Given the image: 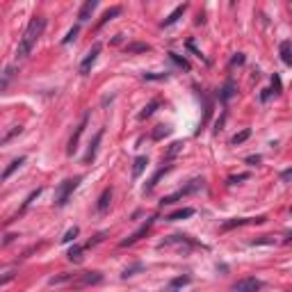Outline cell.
<instances>
[{
    "mask_svg": "<svg viewBox=\"0 0 292 292\" xmlns=\"http://www.w3.org/2000/svg\"><path fill=\"white\" fill-rule=\"evenodd\" d=\"M43 30H46V16H32L30 18L25 32H23L21 41H18L16 60H25V57H30V53H32V48L37 46V41H39V37L43 34Z\"/></svg>",
    "mask_w": 292,
    "mask_h": 292,
    "instance_id": "obj_1",
    "label": "cell"
},
{
    "mask_svg": "<svg viewBox=\"0 0 292 292\" xmlns=\"http://www.w3.org/2000/svg\"><path fill=\"white\" fill-rule=\"evenodd\" d=\"M80 180H82V176H73V178H66L64 183L57 185V189H55V208H64L69 203L73 192L80 185Z\"/></svg>",
    "mask_w": 292,
    "mask_h": 292,
    "instance_id": "obj_2",
    "label": "cell"
},
{
    "mask_svg": "<svg viewBox=\"0 0 292 292\" xmlns=\"http://www.w3.org/2000/svg\"><path fill=\"white\" fill-rule=\"evenodd\" d=\"M203 187H206V180H203V178H192L183 189H178V192H173V194H169V196H162V199H160V206H162V208L164 206H171V203L180 201L183 196L192 194V192H199V189H203Z\"/></svg>",
    "mask_w": 292,
    "mask_h": 292,
    "instance_id": "obj_3",
    "label": "cell"
},
{
    "mask_svg": "<svg viewBox=\"0 0 292 292\" xmlns=\"http://www.w3.org/2000/svg\"><path fill=\"white\" fill-rule=\"evenodd\" d=\"M103 283V274L101 272H82V274H76V279L71 281L73 288H89V286H98Z\"/></svg>",
    "mask_w": 292,
    "mask_h": 292,
    "instance_id": "obj_4",
    "label": "cell"
},
{
    "mask_svg": "<svg viewBox=\"0 0 292 292\" xmlns=\"http://www.w3.org/2000/svg\"><path fill=\"white\" fill-rule=\"evenodd\" d=\"M101 48H103V46H101V43H94L92 48H89V53L85 55V60L80 62V76H89V73H92V69H94V64H96V60H98V55H101Z\"/></svg>",
    "mask_w": 292,
    "mask_h": 292,
    "instance_id": "obj_5",
    "label": "cell"
},
{
    "mask_svg": "<svg viewBox=\"0 0 292 292\" xmlns=\"http://www.w3.org/2000/svg\"><path fill=\"white\" fill-rule=\"evenodd\" d=\"M153 224H155V217H148V219H146V222L142 224V226L137 228V231L133 233V235H130V238L121 240V242H119V247H133V244H135V242H140V240L144 238L146 233L151 231V226H153Z\"/></svg>",
    "mask_w": 292,
    "mask_h": 292,
    "instance_id": "obj_6",
    "label": "cell"
},
{
    "mask_svg": "<svg viewBox=\"0 0 292 292\" xmlns=\"http://www.w3.org/2000/svg\"><path fill=\"white\" fill-rule=\"evenodd\" d=\"M87 121H89V112L82 114V119H80V124H78L76 133L71 135V140H69V148H66V153H69V155H76L78 144H80V137H82V133H85V128H87Z\"/></svg>",
    "mask_w": 292,
    "mask_h": 292,
    "instance_id": "obj_7",
    "label": "cell"
},
{
    "mask_svg": "<svg viewBox=\"0 0 292 292\" xmlns=\"http://www.w3.org/2000/svg\"><path fill=\"white\" fill-rule=\"evenodd\" d=\"M267 217L260 215V217H235V219H228V222L222 224V231H231V228H238V226H247V224H263Z\"/></svg>",
    "mask_w": 292,
    "mask_h": 292,
    "instance_id": "obj_8",
    "label": "cell"
},
{
    "mask_svg": "<svg viewBox=\"0 0 292 292\" xmlns=\"http://www.w3.org/2000/svg\"><path fill=\"white\" fill-rule=\"evenodd\" d=\"M260 288H263V281H260V279L247 276V279H240V281L233 286V290L235 292H258Z\"/></svg>",
    "mask_w": 292,
    "mask_h": 292,
    "instance_id": "obj_9",
    "label": "cell"
},
{
    "mask_svg": "<svg viewBox=\"0 0 292 292\" xmlns=\"http://www.w3.org/2000/svg\"><path fill=\"white\" fill-rule=\"evenodd\" d=\"M103 135H105V130L101 128V130L96 133V135H94V140L89 142V148H87L85 157H82V162H85V164H92V162H94V157H96V151H98V144H101Z\"/></svg>",
    "mask_w": 292,
    "mask_h": 292,
    "instance_id": "obj_10",
    "label": "cell"
},
{
    "mask_svg": "<svg viewBox=\"0 0 292 292\" xmlns=\"http://www.w3.org/2000/svg\"><path fill=\"white\" fill-rule=\"evenodd\" d=\"M173 244H189V247H194L196 242H192V240H189L187 235H183V233H176V235H171V238H164L162 242L157 244V249H164V247H173Z\"/></svg>",
    "mask_w": 292,
    "mask_h": 292,
    "instance_id": "obj_11",
    "label": "cell"
},
{
    "mask_svg": "<svg viewBox=\"0 0 292 292\" xmlns=\"http://www.w3.org/2000/svg\"><path fill=\"white\" fill-rule=\"evenodd\" d=\"M235 94H238V85H235V80H233V78H228V80L224 82V87L219 89V101H222V103H228Z\"/></svg>",
    "mask_w": 292,
    "mask_h": 292,
    "instance_id": "obj_12",
    "label": "cell"
},
{
    "mask_svg": "<svg viewBox=\"0 0 292 292\" xmlns=\"http://www.w3.org/2000/svg\"><path fill=\"white\" fill-rule=\"evenodd\" d=\"M110 203H112V187H105L98 196V203H96V212L98 215H105L110 210Z\"/></svg>",
    "mask_w": 292,
    "mask_h": 292,
    "instance_id": "obj_13",
    "label": "cell"
},
{
    "mask_svg": "<svg viewBox=\"0 0 292 292\" xmlns=\"http://www.w3.org/2000/svg\"><path fill=\"white\" fill-rule=\"evenodd\" d=\"M169 171H171V164H164V167H160V169H157V171L153 173V178L148 180V185H144V194H151L153 189L157 187V183H160V178H162L164 173H169Z\"/></svg>",
    "mask_w": 292,
    "mask_h": 292,
    "instance_id": "obj_14",
    "label": "cell"
},
{
    "mask_svg": "<svg viewBox=\"0 0 292 292\" xmlns=\"http://www.w3.org/2000/svg\"><path fill=\"white\" fill-rule=\"evenodd\" d=\"M98 7V0H87L85 5L80 7V11H78V21L80 23H87L89 18H92V14H94V9Z\"/></svg>",
    "mask_w": 292,
    "mask_h": 292,
    "instance_id": "obj_15",
    "label": "cell"
},
{
    "mask_svg": "<svg viewBox=\"0 0 292 292\" xmlns=\"http://www.w3.org/2000/svg\"><path fill=\"white\" fill-rule=\"evenodd\" d=\"M121 11H124V9H121L119 5H114V7H110V9H105V11H103V16H101V21L96 23V30H101V27H103L105 23H110L112 18L121 16Z\"/></svg>",
    "mask_w": 292,
    "mask_h": 292,
    "instance_id": "obj_16",
    "label": "cell"
},
{
    "mask_svg": "<svg viewBox=\"0 0 292 292\" xmlns=\"http://www.w3.org/2000/svg\"><path fill=\"white\" fill-rule=\"evenodd\" d=\"M185 11H187V5H185V2H183V5H178V7H176V9H173L171 14H169V16H167V18H162V23H160V25H162V27H169V25H173V23H176L180 16H183Z\"/></svg>",
    "mask_w": 292,
    "mask_h": 292,
    "instance_id": "obj_17",
    "label": "cell"
},
{
    "mask_svg": "<svg viewBox=\"0 0 292 292\" xmlns=\"http://www.w3.org/2000/svg\"><path fill=\"white\" fill-rule=\"evenodd\" d=\"M189 283H192V276L183 274V276H176V279H171L167 288H169V292H176V290H180V288L189 286Z\"/></svg>",
    "mask_w": 292,
    "mask_h": 292,
    "instance_id": "obj_18",
    "label": "cell"
},
{
    "mask_svg": "<svg viewBox=\"0 0 292 292\" xmlns=\"http://www.w3.org/2000/svg\"><path fill=\"white\" fill-rule=\"evenodd\" d=\"M73 279H76V272H73V274H71V272H62V274L50 276L48 283H50V286H62V283H71Z\"/></svg>",
    "mask_w": 292,
    "mask_h": 292,
    "instance_id": "obj_19",
    "label": "cell"
},
{
    "mask_svg": "<svg viewBox=\"0 0 292 292\" xmlns=\"http://www.w3.org/2000/svg\"><path fill=\"white\" fill-rule=\"evenodd\" d=\"M146 164H148V157H146V155H137L135 157V162H133V178H140V176H142V171H144V169H146Z\"/></svg>",
    "mask_w": 292,
    "mask_h": 292,
    "instance_id": "obj_20",
    "label": "cell"
},
{
    "mask_svg": "<svg viewBox=\"0 0 292 292\" xmlns=\"http://www.w3.org/2000/svg\"><path fill=\"white\" fill-rule=\"evenodd\" d=\"M194 215V208H180V210L171 212L167 217V222H180V219H189V217Z\"/></svg>",
    "mask_w": 292,
    "mask_h": 292,
    "instance_id": "obj_21",
    "label": "cell"
},
{
    "mask_svg": "<svg viewBox=\"0 0 292 292\" xmlns=\"http://www.w3.org/2000/svg\"><path fill=\"white\" fill-rule=\"evenodd\" d=\"M279 53H281V62L286 66L292 64V48H290V41H281V46H279Z\"/></svg>",
    "mask_w": 292,
    "mask_h": 292,
    "instance_id": "obj_22",
    "label": "cell"
},
{
    "mask_svg": "<svg viewBox=\"0 0 292 292\" xmlns=\"http://www.w3.org/2000/svg\"><path fill=\"white\" fill-rule=\"evenodd\" d=\"M23 164H25V155L16 157V160H11V162H9V167L5 169V173H2V178H0V180H7V178H9V176H11V173L16 171V169H21Z\"/></svg>",
    "mask_w": 292,
    "mask_h": 292,
    "instance_id": "obj_23",
    "label": "cell"
},
{
    "mask_svg": "<svg viewBox=\"0 0 292 292\" xmlns=\"http://www.w3.org/2000/svg\"><path fill=\"white\" fill-rule=\"evenodd\" d=\"M82 251H85V247H80V244H73L69 249V254H66V258L71 260V263H82Z\"/></svg>",
    "mask_w": 292,
    "mask_h": 292,
    "instance_id": "obj_24",
    "label": "cell"
},
{
    "mask_svg": "<svg viewBox=\"0 0 292 292\" xmlns=\"http://www.w3.org/2000/svg\"><path fill=\"white\" fill-rule=\"evenodd\" d=\"M157 108H160V101H157V98H153L151 103L146 105V108H144V110H142V112H140V114H137V117H140V119H142V121H144V119H148V117H151V114H153V112H155V110H157Z\"/></svg>",
    "mask_w": 292,
    "mask_h": 292,
    "instance_id": "obj_25",
    "label": "cell"
},
{
    "mask_svg": "<svg viewBox=\"0 0 292 292\" xmlns=\"http://www.w3.org/2000/svg\"><path fill=\"white\" fill-rule=\"evenodd\" d=\"M128 53H148L151 50V43H142V41H135V43H128L126 46Z\"/></svg>",
    "mask_w": 292,
    "mask_h": 292,
    "instance_id": "obj_26",
    "label": "cell"
},
{
    "mask_svg": "<svg viewBox=\"0 0 292 292\" xmlns=\"http://www.w3.org/2000/svg\"><path fill=\"white\" fill-rule=\"evenodd\" d=\"M183 146H185L183 142H173V144L169 146V151H167V155H164V160H167V162H171L173 157H176L180 151H183Z\"/></svg>",
    "mask_w": 292,
    "mask_h": 292,
    "instance_id": "obj_27",
    "label": "cell"
},
{
    "mask_svg": "<svg viewBox=\"0 0 292 292\" xmlns=\"http://www.w3.org/2000/svg\"><path fill=\"white\" fill-rule=\"evenodd\" d=\"M169 60H171L173 64H178L183 71H189V69H192V66H189V62L185 60V57H180L178 53H169Z\"/></svg>",
    "mask_w": 292,
    "mask_h": 292,
    "instance_id": "obj_28",
    "label": "cell"
},
{
    "mask_svg": "<svg viewBox=\"0 0 292 292\" xmlns=\"http://www.w3.org/2000/svg\"><path fill=\"white\" fill-rule=\"evenodd\" d=\"M41 192H43V187H37V189H32V192H30V196H27V199H25V203H23V208H21V210H18V215H23V212H25L27 208H30V203H32V201L37 199V196L41 194ZM18 215H16V217H18Z\"/></svg>",
    "mask_w": 292,
    "mask_h": 292,
    "instance_id": "obj_29",
    "label": "cell"
},
{
    "mask_svg": "<svg viewBox=\"0 0 292 292\" xmlns=\"http://www.w3.org/2000/svg\"><path fill=\"white\" fill-rule=\"evenodd\" d=\"M142 270H144V263H133L130 267H126L121 276H124V279H130V276H135L137 272H142Z\"/></svg>",
    "mask_w": 292,
    "mask_h": 292,
    "instance_id": "obj_30",
    "label": "cell"
},
{
    "mask_svg": "<svg viewBox=\"0 0 292 292\" xmlns=\"http://www.w3.org/2000/svg\"><path fill=\"white\" fill-rule=\"evenodd\" d=\"M249 137H251V130H249V128H244L242 133H238V135H233L231 144H233V146H238V144H242V142H247Z\"/></svg>",
    "mask_w": 292,
    "mask_h": 292,
    "instance_id": "obj_31",
    "label": "cell"
},
{
    "mask_svg": "<svg viewBox=\"0 0 292 292\" xmlns=\"http://www.w3.org/2000/svg\"><path fill=\"white\" fill-rule=\"evenodd\" d=\"M105 238H108V231H101V233H96V235H94V238H92V240H89V242L85 244V249H92V247H96V244H101Z\"/></svg>",
    "mask_w": 292,
    "mask_h": 292,
    "instance_id": "obj_32",
    "label": "cell"
},
{
    "mask_svg": "<svg viewBox=\"0 0 292 292\" xmlns=\"http://www.w3.org/2000/svg\"><path fill=\"white\" fill-rule=\"evenodd\" d=\"M169 133H171V128H169V126H155V130H153V140L160 142L162 137H167Z\"/></svg>",
    "mask_w": 292,
    "mask_h": 292,
    "instance_id": "obj_33",
    "label": "cell"
},
{
    "mask_svg": "<svg viewBox=\"0 0 292 292\" xmlns=\"http://www.w3.org/2000/svg\"><path fill=\"white\" fill-rule=\"evenodd\" d=\"M80 235V228L78 226H73V228H69V231L64 233V238H62V244H69V242H73V240Z\"/></svg>",
    "mask_w": 292,
    "mask_h": 292,
    "instance_id": "obj_34",
    "label": "cell"
},
{
    "mask_svg": "<svg viewBox=\"0 0 292 292\" xmlns=\"http://www.w3.org/2000/svg\"><path fill=\"white\" fill-rule=\"evenodd\" d=\"M78 32H80V23H78V25H73V27H71L69 32H66V37L62 39V43H71V41H76Z\"/></svg>",
    "mask_w": 292,
    "mask_h": 292,
    "instance_id": "obj_35",
    "label": "cell"
},
{
    "mask_svg": "<svg viewBox=\"0 0 292 292\" xmlns=\"http://www.w3.org/2000/svg\"><path fill=\"white\" fill-rule=\"evenodd\" d=\"M14 279H16V272H14V270H9L7 274H2V276H0V288H2V286H7V283H11Z\"/></svg>",
    "mask_w": 292,
    "mask_h": 292,
    "instance_id": "obj_36",
    "label": "cell"
},
{
    "mask_svg": "<svg viewBox=\"0 0 292 292\" xmlns=\"http://www.w3.org/2000/svg\"><path fill=\"white\" fill-rule=\"evenodd\" d=\"M281 78H279V73H274L272 76V94H281Z\"/></svg>",
    "mask_w": 292,
    "mask_h": 292,
    "instance_id": "obj_37",
    "label": "cell"
},
{
    "mask_svg": "<svg viewBox=\"0 0 292 292\" xmlns=\"http://www.w3.org/2000/svg\"><path fill=\"white\" fill-rule=\"evenodd\" d=\"M260 244H274V240H272L270 235H263V238L251 240V247H260Z\"/></svg>",
    "mask_w": 292,
    "mask_h": 292,
    "instance_id": "obj_38",
    "label": "cell"
},
{
    "mask_svg": "<svg viewBox=\"0 0 292 292\" xmlns=\"http://www.w3.org/2000/svg\"><path fill=\"white\" fill-rule=\"evenodd\" d=\"M169 73H144V80H167Z\"/></svg>",
    "mask_w": 292,
    "mask_h": 292,
    "instance_id": "obj_39",
    "label": "cell"
},
{
    "mask_svg": "<svg viewBox=\"0 0 292 292\" xmlns=\"http://www.w3.org/2000/svg\"><path fill=\"white\" fill-rule=\"evenodd\" d=\"M247 178H249V173H238V176H231V178H228V183L235 185V183H240V180H247Z\"/></svg>",
    "mask_w": 292,
    "mask_h": 292,
    "instance_id": "obj_40",
    "label": "cell"
},
{
    "mask_svg": "<svg viewBox=\"0 0 292 292\" xmlns=\"http://www.w3.org/2000/svg\"><path fill=\"white\" fill-rule=\"evenodd\" d=\"M235 64H244V55L242 53H238L235 57L231 60V66H235Z\"/></svg>",
    "mask_w": 292,
    "mask_h": 292,
    "instance_id": "obj_41",
    "label": "cell"
},
{
    "mask_svg": "<svg viewBox=\"0 0 292 292\" xmlns=\"http://www.w3.org/2000/svg\"><path fill=\"white\" fill-rule=\"evenodd\" d=\"M247 164H251V167L260 164V155H249V157H247Z\"/></svg>",
    "mask_w": 292,
    "mask_h": 292,
    "instance_id": "obj_42",
    "label": "cell"
},
{
    "mask_svg": "<svg viewBox=\"0 0 292 292\" xmlns=\"http://www.w3.org/2000/svg\"><path fill=\"white\" fill-rule=\"evenodd\" d=\"M290 178H292V169H286V171L281 173V180L283 183H290Z\"/></svg>",
    "mask_w": 292,
    "mask_h": 292,
    "instance_id": "obj_43",
    "label": "cell"
},
{
    "mask_svg": "<svg viewBox=\"0 0 292 292\" xmlns=\"http://www.w3.org/2000/svg\"><path fill=\"white\" fill-rule=\"evenodd\" d=\"M270 96H272V89H263V94H260V101H263V103H267V101H270Z\"/></svg>",
    "mask_w": 292,
    "mask_h": 292,
    "instance_id": "obj_44",
    "label": "cell"
},
{
    "mask_svg": "<svg viewBox=\"0 0 292 292\" xmlns=\"http://www.w3.org/2000/svg\"><path fill=\"white\" fill-rule=\"evenodd\" d=\"M7 85H9L7 80H0V92H5V89H7Z\"/></svg>",
    "mask_w": 292,
    "mask_h": 292,
    "instance_id": "obj_45",
    "label": "cell"
}]
</instances>
